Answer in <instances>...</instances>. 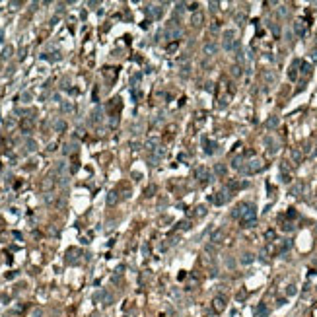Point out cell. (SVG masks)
Returning <instances> with one entry per match:
<instances>
[{
  "label": "cell",
  "instance_id": "obj_1",
  "mask_svg": "<svg viewBox=\"0 0 317 317\" xmlns=\"http://www.w3.org/2000/svg\"><path fill=\"white\" fill-rule=\"evenodd\" d=\"M255 220H257V210H255L253 204H249L247 210L241 214L239 222H241V226H243V228H253L255 226Z\"/></svg>",
  "mask_w": 317,
  "mask_h": 317
},
{
  "label": "cell",
  "instance_id": "obj_2",
  "mask_svg": "<svg viewBox=\"0 0 317 317\" xmlns=\"http://www.w3.org/2000/svg\"><path fill=\"white\" fill-rule=\"evenodd\" d=\"M165 39H171V41H179V37H181V27L179 24H177V20H171V22H167L165 24Z\"/></svg>",
  "mask_w": 317,
  "mask_h": 317
},
{
  "label": "cell",
  "instance_id": "obj_3",
  "mask_svg": "<svg viewBox=\"0 0 317 317\" xmlns=\"http://www.w3.org/2000/svg\"><path fill=\"white\" fill-rule=\"evenodd\" d=\"M263 167H265V164L261 160H251V162H247V164H243V167H241L239 171L243 175H253V173H259Z\"/></svg>",
  "mask_w": 317,
  "mask_h": 317
},
{
  "label": "cell",
  "instance_id": "obj_4",
  "mask_svg": "<svg viewBox=\"0 0 317 317\" xmlns=\"http://www.w3.org/2000/svg\"><path fill=\"white\" fill-rule=\"evenodd\" d=\"M237 47H239V41L235 39L234 31L228 29L226 33H224V49H226V51H235Z\"/></svg>",
  "mask_w": 317,
  "mask_h": 317
},
{
  "label": "cell",
  "instance_id": "obj_5",
  "mask_svg": "<svg viewBox=\"0 0 317 317\" xmlns=\"http://www.w3.org/2000/svg\"><path fill=\"white\" fill-rule=\"evenodd\" d=\"M230 200V191H220V193H214L208 197V202H212V204H216V206H220V204L224 202H228Z\"/></svg>",
  "mask_w": 317,
  "mask_h": 317
},
{
  "label": "cell",
  "instance_id": "obj_6",
  "mask_svg": "<svg viewBox=\"0 0 317 317\" xmlns=\"http://www.w3.org/2000/svg\"><path fill=\"white\" fill-rule=\"evenodd\" d=\"M195 179H199L200 183H208V179H210V171H208V167L199 165L197 169H195Z\"/></svg>",
  "mask_w": 317,
  "mask_h": 317
},
{
  "label": "cell",
  "instance_id": "obj_7",
  "mask_svg": "<svg viewBox=\"0 0 317 317\" xmlns=\"http://www.w3.org/2000/svg\"><path fill=\"white\" fill-rule=\"evenodd\" d=\"M212 309L216 311V313H222L224 309H226V300H224L222 296H216L212 300Z\"/></svg>",
  "mask_w": 317,
  "mask_h": 317
},
{
  "label": "cell",
  "instance_id": "obj_8",
  "mask_svg": "<svg viewBox=\"0 0 317 317\" xmlns=\"http://www.w3.org/2000/svg\"><path fill=\"white\" fill-rule=\"evenodd\" d=\"M53 187H55V177H53V175H47L43 181H41V191H43V193L53 191Z\"/></svg>",
  "mask_w": 317,
  "mask_h": 317
},
{
  "label": "cell",
  "instance_id": "obj_9",
  "mask_svg": "<svg viewBox=\"0 0 317 317\" xmlns=\"http://www.w3.org/2000/svg\"><path fill=\"white\" fill-rule=\"evenodd\" d=\"M117 74H119V68H115V66H105L103 68V78H107L109 82H113L115 78H117Z\"/></svg>",
  "mask_w": 317,
  "mask_h": 317
},
{
  "label": "cell",
  "instance_id": "obj_10",
  "mask_svg": "<svg viewBox=\"0 0 317 317\" xmlns=\"http://www.w3.org/2000/svg\"><path fill=\"white\" fill-rule=\"evenodd\" d=\"M202 51H204V55H208V57H210V55H216L218 53V45L214 43V41H206L204 47H202Z\"/></svg>",
  "mask_w": 317,
  "mask_h": 317
},
{
  "label": "cell",
  "instance_id": "obj_11",
  "mask_svg": "<svg viewBox=\"0 0 317 317\" xmlns=\"http://www.w3.org/2000/svg\"><path fill=\"white\" fill-rule=\"evenodd\" d=\"M247 206H249V202H239L234 210H232V216H234V218H241V214L247 210Z\"/></svg>",
  "mask_w": 317,
  "mask_h": 317
},
{
  "label": "cell",
  "instance_id": "obj_12",
  "mask_svg": "<svg viewBox=\"0 0 317 317\" xmlns=\"http://www.w3.org/2000/svg\"><path fill=\"white\" fill-rule=\"evenodd\" d=\"M202 22H204L202 12H195L193 18H191V24H193V27H200V25H202Z\"/></svg>",
  "mask_w": 317,
  "mask_h": 317
},
{
  "label": "cell",
  "instance_id": "obj_13",
  "mask_svg": "<svg viewBox=\"0 0 317 317\" xmlns=\"http://www.w3.org/2000/svg\"><path fill=\"white\" fill-rule=\"evenodd\" d=\"M224 230H214L212 234H210V241L212 243H222V239H224Z\"/></svg>",
  "mask_w": 317,
  "mask_h": 317
},
{
  "label": "cell",
  "instance_id": "obj_14",
  "mask_svg": "<svg viewBox=\"0 0 317 317\" xmlns=\"http://www.w3.org/2000/svg\"><path fill=\"white\" fill-rule=\"evenodd\" d=\"M294 31H296L300 37L305 35V24H304V20H298L296 24H294Z\"/></svg>",
  "mask_w": 317,
  "mask_h": 317
},
{
  "label": "cell",
  "instance_id": "obj_15",
  "mask_svg": "<svg viewBox=\"0 0 317 317\" xmlns=\"http://www.w3.org/2000/svg\"><path fill=\"white\" fill-rule=\"evenodd\" d=\"M20 127L24 132H29L31 128H33V119H29V117H25V119H22V123H20Z\"/></svg>",
  "mask_w": 317,
  "mask_h": 317
},
{
  "label": "cell",
  "instance_id": "obj_16",
  "mask_svg": "<svg viewBox=\"0 0 317 317\" xmlns=\"http://www.w3.org/2000/svg\"><path fill=\"white\" fill-rule=\"evenodd\" d=\"M189 214H193V216H197V218H204L206 216V206H204V204H199V206L193 208V212H189Z\"/></svg>",
  "mask_w": 317,
  "mask_h": 317
},
{
  "label": "cell",
  "instance_id": "obj_17",
  "mask_svg": "<svg viewBox=\"0 0 317 317\" xmlns=\"http://www.w3.org/2000/svg\"><path fill=\"white\" fill-rule=\"evenodd\" d=\"M117 202H119V191H111V193L107 195V204H109V206H115Z\"/></svg>",
  "mask_w": 317,
  "mask_h": 317
},
{
  "label": "cell",
  "instance_id": "obj_18",
  "mask_svg": "<svg viewBox=\"0 0 317 317\" xmlns=\"http://www.w3.org/2000/svg\"><path fill=\"white\" fill-rule=\"evenodd\" d=\"M290 156H292V160H294V164H302V160H304V154H302V150H298V148H294V150L290 152Z\"/></svg>",
  "mask_w": 317,
  "mask_h": 317
},
{
  "label": "cell",
  "instance_id": "obj_19",
  "mask_svg": "<svg viewBox=\"0 0 317 317\" xmlns=\"http://www.w3.org/2000/svg\"><path fill=\"white\" fill-rule=\"evenodd\" d=\"M78 255H80V251H78V249H68L66 251V261H68V263H76Z\"/></svg>",
  "mask_w": 317,
  "mask_h": 317
},
{
  "label": "cell",
  "instance_id": "obj_20",
  "mask_svg": "<svg viewBox=\"0 0 317 317\" xmlns=\"http://www.w3.org/2000/svg\"><path fill=\"white\" fill-rule=\"evenodd\" d=\"M107 109L111 111V117L115 115V109H121V99L119 97H115V99H111V103L107 105Z\"/></svg>",
  "mask_w": 317,
  "mask_h": 317
},
{
  "label": "cell",
  "instance_id": "obj_21",
  "mask_svg": "<svg viewBox=\"0 0 317 317\" xmlns=\"http://www.w3.org/2000/svg\"><path fill=\"white\" fill-rule=\"evenodd\" d=\"M204 152H206V154H214V152H216V142L204 138Z\"/></svg>",
  "mask_w": 317,
  "mask_h": 317
},
{
  "label": "cell",
  "instance_id": "obj_22",
  "mask_svg": "<svg viewBox=\"0 0 317 317\" xmlns=\"http://www.w3.org/2000/svg\"><path fill=\"white\" fill-rule=\"evenodd\" d=\"M158 146H160V138H158V136H152L150 140L146 142V148H148V150H150V152H154V150H156Z\"/></svg>",
  "mask_w": 317,
  "mask_h": 317
},
{
  "label": "cell",
  "instance_id": "obj_23",
  "mask_svg": "<svg viewBox=\"0 0 317 317\" xmlns=\"http://www.w3.org/2000/svg\"><path fill=\"white\" fill-rule=\"evenodd\" d=\"M214 173H216L218 177H224L228 173V167H226V164H216L214 165Z\"/></svg>",
  "mask_w": 317,
  "mask_h": 317
},
{
  "label": "cell",
  "instance_id": "obj_24",
  "mask_svg": "<svg viewBox=\"0 0 317 317\" xmlns=\"http://www.w3.org/2000/svg\"><path fill=\"white\" fill-rule=\"evenodd\" d=\"M300 64H302L300 60H294V64H292L290 72H288V78H290V80H296V78H298V70H296V68L300 66Z\"/></svg>",
  "mask_w": 317,
  "mask_h": 317
},
{
  "label": "cell",
  "instance_id": "obj_25",
  "mask_svg": "<svg viewBox=\"0 0 317 317\" xmlns=\"http://www.w3.org/2000/svg\"><path fill=\"white\" fill-rule=\"evenodd\" d=\"M247 187V181H228V189H243Z\"/></svg>",
  "mask_w": 317,
  "mask_h": 317
},
{
  "label": "cell",
  "instance_id": "obj_26",
  "mask_svg": "<svg viewBox=\"0 0 317 317\" xmlns=\"http://www.w3.org/2000/svg\"><path fill=\"white\" fill-rule=\"evenodd\" d=\"M177 49H179V41H171V43L165 47V53H167V55H173Z\"/></svg>",
  "mask_w": 317,
  "mask_h": 317
},
{
  "label": "cell",
  "instance_id": "obj_27",
  "mask_svg": "<svg viewBox=\"0 0 317 317\" xmlns=\"http://www.w3.org/2000/svg\"><path fill=\"white\" fill-rule=\"evenodd\" d=\"M165 156V148H162V146H158L156 150H154V160H162V158Z\"/></svg>",
  "mask_w": 317,
  "mask_h": 317
},
{
  "label": "cell",
  "instance_id": "obj_28",
  "mask_svg": "<svg viewBox=\"0 0 317 317\" xmlns=\"http://www.w3.org/2000/svg\"><path fill=\"white\" fill-rule=\"evenodd\" d=\"M267 315H269V307L265 305V304H261L257 307V317H267Z\"/></svg>",
  "mask_w": 317,
  "mask_h": 317
},
{
  "label": "cell",
  "instance_id": "obj_29",
  "mask_svg": "<svg viewBox=\"0 0 317 317\" xmlns=\"http://www.w3.org/2000/svg\"><path fill=\"white\" fill-rule=\"evenodd\" d=\"M241 164H245V160L243 158H234V162H232V167H234V169H241Z\"/></svg>",
  "mask_w": 317,
  "mask_h": 317
},
{
  "label": "cell",
  "instance_id": "obj_30",
  "mask_svg": "<svg viewBox=\"0 0 317 317\" xmlns=\"http://www.w3.org/2000/svg\"><path fill=\"white\" fill-rule=\"evenodd\" d=\"M25 146H27V150H29V152H35V150H37V142L33 140V138H27V140H25Z\"/></svg>",
  "mask_w": 317,
  "mask_h": 317
},
{
  "label": "cell",
  "instance_id": "obj_31",
  "mask_svg": "<svg viewBox=\"0 0 317 317\" xmlns=\"http://www.w3.org/2000/svg\"><path fill=\"white\" fill-rule=\"evenodd\" d=\"M300 66H302V74H304V76H309L311 74V64L309 62H302Z\"/></svg>",
  "mask_w": 317,
  "mask_h": 317
},
{
  "label": "cell",
  "instance_id": "obj_32",
  "mask_svg": "<svg viewBox=\"0 0 317 317\" xmlns=\"http://www.w3.org/2000/svg\"><path fill=\"white\" fill-rule=\"evenodd\" d=\"M265 125H267V128H276L278 127V117H270Z\"/></svg>",
  "mask_w": 317,
  "mask_h": 317
},
{
  "label": "cell",
  "instance_id": "obj_33",
  "mask_svg": "<svg viewBox=\"0 0 317 317\" xmlns=\"http://www.w3.org/2000/svg\"><path fill=\"white\" fill-rule=\"evenodd\" d=\"M177 228H179V230H183V232L191 230V220H183V222H179V224H177Z\"/></svg>",
  "mask_w": 317,
  "mask_h": 317
},
{
  "label": "cell",
  "instance_id": "obj_34",
  "mask_svg": "<svg viewBox=\"0 0 317 317\" xmlns=\"http://www.w3.org/2000/svg\"><path fill=\"white\" fill-rule=\"evenodd\" d=\"M241 263H243V265H251V263H253V255H251V253L241 255Z\"/></svg>",
  "mask_w": 317,
  "mask_h": 317
},
{
  "label": "cell",
  "instance_id": "obj_35",
  "mask_svg": "<svg viewBox=\"0 0 317 317\" xmlns=\"http://www.w3.org/2000/svg\"><path fill=\"white\" fill-rule=\"evenodd\" d=\"M99 119H101V109H95L94 113H92V121H94V123H97Z\"/></svg>",
  "mask_w": 317,
  "mask_h": 317
},
{
  "label": "cell",
  "instance_id": "obj_36",
  "mask_svg": "<svg viewBox=\"0 0 317 317\" xmlns=\"http://www.w3.org/2000/svg\"><path fill=\"white\" fill-rule=\"evenodd\" d=\"M55 128H57L58 132H62V130L66 128V123H64V121H57V125H55Z\"/></svg>",
  "mask_w": 317,
  "mask_h": 317
},
{
  "label": "cell",
  "instance_id": "obj_37",
  "mask_svg": "<svg viewBox=\"0 0 317 317\" xmlns=\"http://www.w3.org/2000/svg\"><path fill=\"white\" fill-rule=\"evenodd\" d=\"M232 76H234V78L241 76V68H239V66H234V68H232Z\"/></svg>",
  "mask_w": 317,
  "mask_h": 317
},
{
  "label": "cell",
  "instance_id": "obj_38",
  "mask_svg": "<svg viewBox=\"0 0 317 317\" xmlns=\"http://www.w3.org/2000/svg\"><path fill=\"white\" fill-rule=\"evenodd\" d=\"M235 298H237V302H241V300H245V298H247V292H245V290H241V292H237V296H235Z\"/></svg>",
  "mask_w": 317,
  "mask_h": 317
},
{
  "label": "cell",
  "instance_id": "obj_39",
  "mask_svg": "<svg viewBox=\"0 0 317 317\" xmlns=\"http://www.w3.org/2000/svg\"><path fill=\"white\" fill-rule=\"evenodd\" d=\"M282 230H284V232H292V230H294L292 222H286V224H284V226H282Z\"/></svg>",
  "mask_w": 317,
  "mask_h": 317
},
{
  "label": "cell",
  "instance_id": "obj_40",
  "mask_svg": "<svg viewBox=\"0 0 317 317\" xmlns=\"http://www.w3.org/2000/svg\"><path fill=\"white\" fill-rule=\"evenodd\" d=\"M286 216H288V218H296V216H298V212H296V210H294V208H288V212H286Z\"/></svg>",
  "mask_w": 317,
  "mask_h": 317
},
{
  "label": "cell",
  "instance_id": "obj_41",
  "mask_svg": "<svg viewBox=\"0 0 317 317\" xmlns=\"http://www.w3.org/2000/svg\"><path fill=\"white\" fill-rule=\"evenodd\" d=\"M74 150V144H64V154H70Z\"/></svg>",
  "mask_w": 317,
  "mask_h": 317
},
{
  "label": "cell",
  "instance_id": "obj_42",
  "mask_svg": "<svg viewBox=\"0 0 317 317\" xmlns=\"http://www.w3.org/2000/svg\"><path fill=\"white\" fill-rule=\"evenodd\" d=\"M189 10H193V14H195V12H199V2H193V4H189Z\"/></svg>",
  "mask_w": 317,
  "mask_h": 317
},
{
  "label": "cell",
  "instance_id": "obj_43",
  "mask_svg": "<svg viewBox=\"0 0 317 317\" xmlns=\"http://www.w3.org/2000/svg\"><path fill=\"white\" fill-rule=\"evenodd\" d=\"M165 130H167L169 134H173L175 130H177V125H167V128H165Z\"/></svg>",
  "mask_w": 317,
  "mask_h": 317
},
{
  "label": "cell",
  "instance_id": "obj_44",
  "mask_svg": "<svg viewBox=\"0 0 317 317\" xmlns=\"http://www.w3.org/2000/svg\"><path fill=\"white\" fill-rule=\"evenodd\" d=\"M154 193H156V185H152V187H148V189H146V195H148V197H152Z\"/></svg>",
  "mask_w": 317,
  "mask_h": 317
},
{
  "label": "cell",
  "instance_id": "obj_45",
  "mask_svg": "<svg viewBox=\"0 0 317 317\" xmlns=\"http://www.w3.org/2000/svg\"><path fill=\"white\" fill-rule=\"evenodd\" d=\"M286 294H288V296H294V294H296V286H294V284H292V286H288Z\"/></svg>",
  "mask_w": 317,
  "mask_h": 317
},
{
  "label": "cell",
  "instance_id": "obj_46",
  "mask_svg": "<svg viewBox=\"0 0 317 317\" xmlns=\"http://www.w3.org/2000/svg\"><path fill=\"white\" fill-rule=\"evenodd\" d=\"M292 181V177L288 175V173H282V183H290Z\"/></svg>",
  "mask_w": 317,
  "mask_h": 317
},
{
  "label": "cell",
  "instance_id": "obj_47",
  "mask_svg": "<svg viewBox=\"0 0 317 317\" xmlns=\"http://www.w3.org/2000/svg\"><path fill=\"white\" fill-rule=\"evenodd\" d=\"M78 167H80V165H78V162L74 160V164L70 165V171H72V173H76V171H78Z\"/></svg>",
  "mask_w": 317,
  "mask_h": 317
},
{
  "label": "cell",
  "instance_id": "obj_48",
  "mask_svg": "<svg viewBox=\"0 0 317 317\" xmlns=\"http://www.w3.org/2000/svg\"><path fill=\"white\" fill-rule=\"evenodd\" d=\"M181 74H183V78H187V76H189V66H183V68H181Z\"/></svg>",
  "mask_w": 317,
  "mask_h": 317
},
{
  "label": "cell",
  "instance_id": "obj_49",
  "mask_svg": "<svg viewBox=\"0 0 317 317\" xmlns=\"http://www.w3.org/2000/svg\"><path fill=\"white\" fill-rule=\"evenodd\" d=\"M62 111L66 113V111H72V105L70 103H62Z\"/></svg>",
  "mask_w": 317,
  "mask_h": 317
},
{
  "label": "cell",
  "instance_id": "obj_50",
  "mask_svg": "<svg viewBox=\"0 0 317 317\" xmlns=\"http://www.w3.org/2000/svg\"><path fill=\"white\" fill-rule=\"evenodd\" d=\"M270 29L274 31V35H280V29H278V25H274V24H272V25H270Z\"/></svg>",
  "mask_w": 317,
  "mask_h": 317
},
{
  "label": "cell",
  "instance_id": "obj_51",
  "mask_svg": "<svg viewBox=\"0 0 317 317\" xmlns=\"http://www.w3.org/2000/svg\"><path fill=\"white\" fill-rule=\"evenodd\" d=\"M138 82H140V74H136V76H132V86H134V84H138Z\"/></svg>",
  "mask_w": 317,
  "mask_h": 317
},
{
  "label": "cell",
  "instance_id": "obj_52",
  "mask_svg": "<svg viewBox=\"0 0 317 317\" xmlns=\"http://www.w3.org/2000/svg\"><path fill=\"white\" fill-rule=\"evenodd\" d=\"M272 237H274V232L269 230V232H267V239H272Z\"/></svg>",
  "mask_w": 317,
  "mask_h": 317
},
{
  "label": "cell",
  "instance_id": "obj_53",
  "mask_svg": "<svg viewBox=\"0 0 317 317\" xmlns=\"http://www.w3.org/2000/svg\"><path fill=\"white\" fill-rule=\"evenodd\" d=\"M218 27H220V24H218V22H214V24H212V31H218Z\"/></svg>",
  "mask_w": 317,
  "mask_h": 317
},
{
  "label": "cell",
  "instance_id": "obj_54",
  "mask_svg": "<svg viewBox=\"0 0 317 317\" xmlns=\"http://www.w3.org/2000/svg\"><path fill=\"white\" fill-rule=\"evenodd\" d=\"M132 150H140V144H138V142H132Z\"/></svg>",
  "mask_w": 317,
  "mask_h": 317
},
{
  "label": "cell",
  "instance_id": "obj_55",
  "mask_svg": "<svg viewBox=\"0 0 317 317\" xmlns=\"http://www.w3.org/2000/svg\"><path fill=\"white\" fill-rule=\"evenodd\" d=\"M218 8V2H210V10H216Z\"/></svg>",
  "mask_w": 317,
  "mask_h": 317
},
{
  "label": "cell",
  "instance_id": "obj_56",
  "mask_svg": "<svg viewBox=\"0 0 317 317\" xmlns=\"http://www.w3.org/2000/svg\"><path fill=\"white\" fill-rule=\"evenodd\" d=\"M311 60H317V51H313V53H311Z\"/></svg>",
  "mask_w": 317,
  "mask_h": 317
}]
</instances>
